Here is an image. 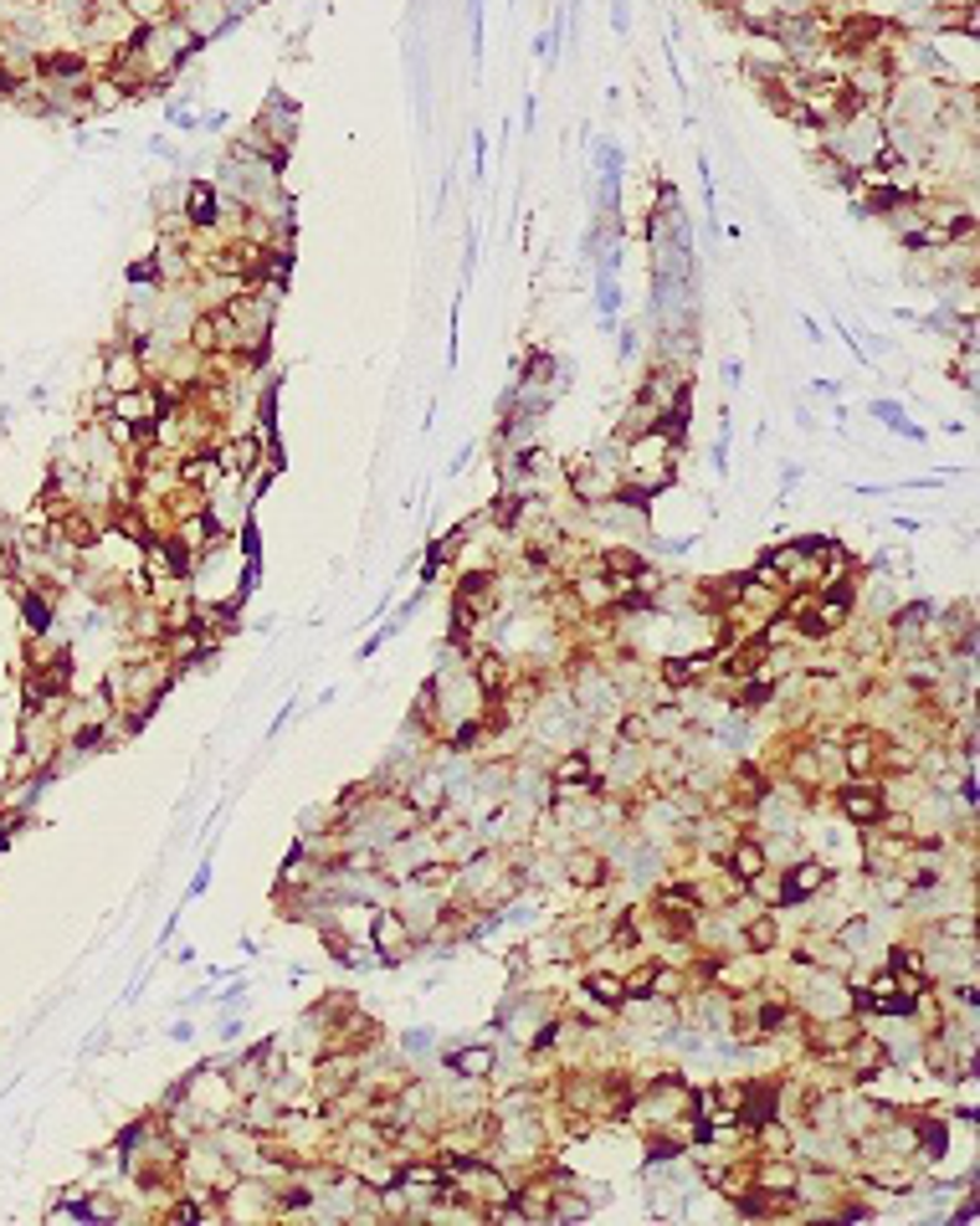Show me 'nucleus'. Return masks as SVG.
I'll use <instances>...</instances> for the list:
<instances>
[{"label":"nucleus","mask_w":980,"mask_h":1226,"mask_svg":"<svg viewBox=\"0 0 980 1226\" xmlns=\"http://www.w3.org/2000/svg\"><path fill=\"white\" fill-rule=\"evenodd\" d=\"M837 806H842V816L852 821V827H878L883 821V811H888V790L873 780V775H852L847 786L837 790Z\"/></svg>","instance_id":"nucleus-1"},{"label":"nucleus","mask_w":980,"mask_h":1226,"mask_svg":"<svg viewBox=\"0 0 980 1226\" xmlns=\"http://www.w3.org/2000/svg\"><path fill=\"white\" fill-rule=\"evenodd\" d=\"M565 483L575 487L581 503H606L621 478H616V472H601L596 457H565Z\"/></svg>","instance_id":"nucleus-2"},{"label":"nucleus","mask_w":980,"mask_h":1226,"mask_svg":"<svg viewBox=\"0 0 980 1226\" xmlns=\"http://www.w3.org/2000/svg\"><path fill=\"white\" fill-rule=\"evenodd\" d=\"M370 945L380 949V960H406L411 954V924H406V914L400 908H375V919H370Z\"/></svg>","instance_id":"nucleus-3"},{"label":"nucleus","mask_w":980,"mask_h":1226,"mask_svg":"<svg viewBox=\"0 0 980 1226\" xmlns=\"http://www.w3.org/2000/svg\"><path fill=\"white\" fill-rule=\"evenodd\" d=\"M765 867H771V852H765L760 836H734V847L723 852V873L734 882H745V888H755V882L765 878Z\"/></svg>","instance_id":"nucleus-4"},{"label":"nucleus","mask_w":980,"mask_h":1226,"mask_svg":"<svg viewBox=\"0 0 980 1226\" xmlns=\"http://www.w3.org/2000/svg\"><path fill=\"white\" fill-rule=\"evenodd\" d=\"M827 882H832V867H827L821 857H801V862L786 867V878H780V903H806L811 893H821Z\"/></svg>","instance_id":"nucleus-5"},{"label":"nucleus","mask_w":980,"mask_h":1226,"mask_svg":"<svg viewBox=\"0 0 980 1226\" xmlns=\"http://www.w3.org/2000/svg\"><path fill=\"white\" fill-rule=\"evenodd\" d=\"M883 755H888V740L878 734V729H852L847 744H842V764H847V775H873Z\"/></svg>","instance_id":"nucleus-6"},{"label":"nucleus","mask_w":980,"mask_h":1226,"mask_svg":"<svg viewBox=\"0 0 980 1226\" xmlns=\"http://www.w3.org/2000/svg\"><path fill=\"white\" fill-rule=\"evenodd\" d=\"M186 221L190 232H216L221 227V195L210 190V180H190L186 186Z\"/></svg>","instance_id":"nucleus-7"},{"label":"nucleus","mask_w":980,"mask_h":1226,"mask_svg":"<svg viewBox=\"0 0 980 1226\" xmlns=\"http://www.w3.org/2000/svg\"><path fill=\"white\" fill-rule=\"evenodd\" d=\"M103 385H108V395L140 391V385H144V354H140V349H134V345L114 349V354H108V365H103Z\"/></svg>","instance_id":"nucleus-8"},{"label":"nucleus","mask_w":980,"mask_h":1226,"mask_svg":"<svg viewBox=\"0 0 980 1226\" xmlns=\"http://www.w3.org/2000/svg\"><path fill=\"white\" fill-rule=\"evenodd\" d=\"M765 662H771V642L765 637H749V642H734V647L723 652V672L740 683V677H755V672H765Z\"/></svg>","instance_id":"nucleus-9"},{"label":"nucleus","mask_w":980,"mask_h":1226,"mask_svg":"<svg viewBox=\"0 0 980 1226\" xmlns=\"http://www.w3.org/2000/svg\"><path fill=\"white\" fill-rule=\"evenodd\" d=\"M216 478H221V467H216V457H210L206 447H186L175 457V483L180 487H210Z\"/></svg>","instance_id":"nucleus-10"},{"label":"nucleus","mask_w":980,"mask_h":1226,"mask_svg":"<svg viewBox=\"0 0 980 1226\" xmlns=\"http://www.w3.org/2000/svg\"><path fill=\"white\" fill-rule=\"evenodd\" d=\"M708 668H714V652L703 647V652H683V657H662V668H657V672H662V683H668V688H688V683L703 677Z\"/></svg>","instance_id":"nucleus-11"},{"label":"nucleus","mask_w":980,"mask_h":1226,"mask_svg":"<svg viewBox=\"0 0 980 1226\" xmlns=\"http://www.w3.org/2000/svg\"><path fill=\"white\" fill-rule=\"evenodd\" d=\"M36 72L42 77H57V83H77L88 77V52H36Z\"/></svg>","instance_id":"nucleus-12"},{"label":"nucleus","mask_w":980,"mask_h":1226,"mask_svg":"<svg viewBox=\"0 0 980 1226\" xmlns=\"http://www.w3.org/2000/svg\"><path fill=\"white\" fill-rule=\"evenodd\" d=\"M729 796H734V806L755 811V806H765V801H771V780H765L755 764H740V770H734V780H729Z\"/></svg>","instance_id":"nucleus-13"},{"label":"nucleus","mask_w":980,"mask_h":1226,"mask_svg":"<svg viewBox=\"0 0 980 1226\" xmlns=\"http://www.w3.org/2000/svg\"><path fill=\"white\" fill-rule=\"evenodd\" d=\"M493 1063H498V1057H493L488 1041H472V1047H457V1052H447V1067H452L457 1078H472V1083H478V1078H488Z\"/></svg>","instance_id":"nucleus-14"},{"label":"nucleus","mask_w":980,"mask_h":1226,"mask_svg":"<svg viewBox=\"0 0 980 1226\" xmlns=\"http://www.w3.org/2000/svg\"><path fill=\"white\" fill-rule=\"evenodd\" d=\"M590 775H596V770H590V755H585V749H565L560 760H555V770H550L555 790H565V796H570V790H581Z\"/></svg>","instance_id":"nucleus-15"},{"label":"nucleus","mask_w":980,"mask_h":1226,"mask_svg":"<svg viewBox=\"0 0 980 1226\" xmlns=\"http://www.w3.org/2000/svg\"><path fill=\"white\" fill-rule=\"evenodd\" d=\"M123 103H134V98H129V88L114 83V77H93V83L83 88V108H88V114H114Z\"/></svg>","instance_id":"nucleus-16"},{"label":"nucleus","mask_w":980,"mask_h":1226,"mask_svg":"<svg viewBox=\"0 0 980 1226\" xmlns=\"http://www.w3.org/2000/svg\"><path fill=\"white\" fill-rule=\"evenodd\" d=\"M740 949H749V954H771V949H780V924H775V914H755V919H745V929H740Z\"/></svg>","instance_id":"nucleus-17"},{"label":"nucleus","mask_w":980,"mask_h":1226,"mask_svg":"<svg viewBox=\"0 0 980 1226\" xmlns=\"http://www.w3.org/2000/svg\"><path fill=\"white\" fill-rule=\"evenodd\" d=\"M472 677H478V694L493 698L503 683H509V668H503L498 652H478V657H472Z\"/></svg>","instance_id":"nucleus-18"},{"label":"nucleus","mask_w":980,"mask_h":1226,"mask_svg":"<svg viewBox=\"0 0 980 1226\" xmlns=\"http://www.w3.org/2000/svg\"><path fill=\"white\" fill-rule=\"evenodd\" d=\"M606 878H611L606 857H596V852H575V857H570V882H581V888H601Z\"/></svg>","instance_id":"nucleus-19"},{"label":"nucleus","mask_w":980,"mask_h":1226,"mask_svg":"<svg viewBox=\"0 0 980 1226\" xmlns=\"http://www.w3.org/2000/svg\"><path fill=\"white\" fill-rule=\"evenodd\" d=\"M939 26L965 31V37H980V0H955V5H945V11H939Z\"/></svg>","instance_id":"nucleus-20"},{"label":"nucleus","mask_w":980,"mask_h":1226,"mask_svg":"<svg viewBox=\"0 0 980 1226\" xmlns=\"http://www.w3.org/2000/svg\"><path fill=\"white\" fill-rule=\"evenodd\" d=\"M585 991H590V1001H601V1006H627V995H621V975H606V970H596V975H585Z\"/></svg>","instance_id":"nucleus-21"},{"label":"nucleus","mask_w":980,"mask_h":1226,"mask_svg":"<svg viewBox=\"0 0 980 1226\" xmlns=\"http://www.w3.org/2000/svg\"><path fill=\"white\" fill-rule=\"evenodd\" d=\"M21 611H26V626L42 637V631H52V596L47 590H21Z\"/></svg>","instance_id":"nucleus-22"},{"label":"nucleus","mask_w":980,"mask_h":1226,"mask_svg":"<svg viewBox=\"0 0 980 1226\" xmlns=\"http://www.w3.org/2000/svg\"><path fill=\"white\" fill-rule=\"evenodd\" d=\"M653 740V718L647 714H621L616 718V744L621 749H637V744H647Z\"/></svg>","instance_id":"nucleus-23"},{"label":"nucleus","mask_w":980,"mask_h":1226,"mask_svg":"<svg viewBox=\"0 0 980 1226\" xmlns=\"http://www.w3.org/2000/svg\"><path fill=\"white\" fill-rule=\"evenodd\" d=\"M653 980H657V965H642V970L621 975V995L627 1001H653Z\"/></svg>","instance_id":"nucleus-24"},{"label":"nucleus","mask_w":980,"mask_h":1226,"mask_svg":"<svg viewBox=\"0 0 980 1226\" xmlns=\"http://www.w3.org/2000/svg\"><path fill=\"white\" fill-rule=\"evenodd\" d=\"M786 1021H791V1006H780V1001H765V1006H760V1017H755V1037H775Z\"/></svg>","instance_id":"nucleus-25"},{"label":"nucleus","mask_w":980,"mask_h":1226,"mask_svg":"<svg viewBox=\"0 0 980 1226\" xmlns=\"http://www.w3.org/2000/svg\"><path fill=\"white\" fill-rule=\"evenodd\" d=\"M411 882H416V888H447V882H452V867H447V862H421L416 873H411Z\"/></svg>","instance_id":"nucleus-26"},{"label":"nucleus","mask_w":980,"mask_h":1226,"mask_svg":"<svg viewBox=\"0 0 980 1226\" xmlns=\"http://www.w3.org/2000/svg\"><path fill=\"white\" fill-rule=\"evenodd\" d=\"M544 380H555V360L539 349V354H529V365H524V385H544Z\"/></svg>","instance_id":"nucleus-27"},{"label":"nucleus","mask_w":980,"mask_h":1226,"mask_svg":"<svg viewBox=\"0 0 980 1226\" xmlns=\"http://www.w3.org/2000/svg\"><path fill=\"white\" fill-rule=\"evenodd\" d=\"M324 945H328V954L339 960V965H360V954H354V945L339 934V929H324Z\"/></svg>","instance_id":"nucleus-28"},{"label":"nucleus","mask_w":980,"mask_h":1226,"mask_svg":"<svg viewBox=\"0 0 980 1226\" xmlns=\"http://www.w3.org/2000/svg\"><path fill=\"white\" fill-rule=\"evenodd\" d=\"M72 749H83V755H88V749H103V724H83V729L72 734Z\"/></svg>","instance_id":"nucleus-29"},{"label":"nucleus","mask_w":980,"mask_h":1226,"mask_svg":"<svg viewBox=\"0 0 980 1226\" xmlns=\"http://www.w3.org/2000/svg\"><path fill=\"white\" fill-rule=\"evenodd\" d=\"M555 1041H560V1021H544L535 1037H529V1052H550Z\"/></svg>","instance_id":"nucleus-30"},{"label":"nucleus","mask_w":980,"mask_h":1226,"mask_svg":"<svg viewBox=\"0 0 980 1226\" xmlns=\"http://www.w3.org/2000/svg\"><path fill=\"white\" fill-rule=\"evenodd\" d=\"M873 417H883L888 426H898V432H904V421H898V406H893V400H878V406H873Z\"/></svg>","instance_id":"nucleus-31"},{"label":"nucleus","mask_w":980,"mask_h":1226,"mask_svg":"<svg viewBox=\"0 0 980 1226\" xmlns=\"http://www.w3.org/2000/svg\"><path fill=\"white\" fill-rule=\"evenodd\" d=\"M21 5H42V0H21Z\"/></svg>","instance_id":"nucleus-32"},{"label":"nucleus","mask_w":980,"mask_h":1226,"mask_svg":"<svg viewBox=\"0 0 980 1226\" xmlns=\"http://www.w3.org/2000/svg\"><path fill=\"white\" fill-rule=\"evenodd\" d=\"M170 5H186V0H170Z\"/></svg>","instance_id":"nucleus-33"}]
</instances>
